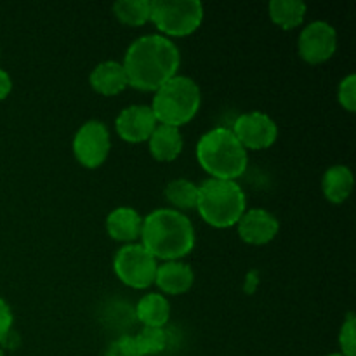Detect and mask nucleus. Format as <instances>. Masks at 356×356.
<instances>
[{
  "label": "nucleus",
  "mask_w": 356,
  "mask_h": 356,
  "mask_svg": "<svg viewBox=\"0 0 356 356\" xmlns=\"http://www.w3.org/2000/svg\"><path fill=\"white\" fill-rule=\"evenodd\" d=\"M106 356H141L132 336H122L110 344Z\"/></svg>",
  "instance_id": "393cba45"
},
{
  "label": "nucleus",
  "mask_w": 356,
  "mask_h": 356,
  "mask_svg": "<svg viewBox=\"0 0 356 356\" xmlns=\"http://www.w3.org/2000/svg\"><path fill=\"white\" fill-rule=\"evenodd\" d=\"M0 356H3V351H2V348H0Z\"/></svg>",
  "instance_id": "c85d7f7f"
},
{
  "label": "nucleus",
  "mask_w": 356,
  "mask_h": 356,
  "mask_svg": "<svg viewBox=\"0 0 356 356\" xmlns=\"http://www.w3.org/2000/svg\"><path fill=\"white\" fill-rule=\"evenodd\" d=\"M202 104V90L193 79L176 75L163 83L152 101L156 122L169 127H183L197 117Z\"/></svg>",
  "instance_id": "39448f33"
},
{
  "label": "nucleus",
  "mask_w": 356,
  "mask_h": 356,
  "mask_svg": "<svg viewBox=\"0 0 356 356\" xmlns=\"http://www.w3.org/2000/svg\"><path fill=\"white\" fill-rule=\"evenodd\" d=\"M355 186V177L350 167L332 165L325 170L322 177L323 197L330 204H344L350 198Z\"/></svg>",
  "instance_id": "f3484780"
},
{
  "label": "nucleus",
  "mask_w": 356,
  "mask_h": 356,
  "mask_svg": "<svg viewBox=\"0 0 356 356\" xmlns=\"http://www.w3.org/2000/svg\"><path fill=\"white\" fill-rule=\"evenodd\" d=\"M337 51V31L327 21H313L302 28L298 40V52L308 65L327 63Z\"/></svg>",
  "instance_id": "9d476101"
},
{
  "label": "nucleus",
  "mask_w": 356,
  "mask_h": 356,
  "mask_svg": "<svg viewBox=\"0 0 356 356\" xmlns=\"http://www.w3.org/2000/svg\"><path fill=\"white\" fill-rule=\"evenodd\" d=\"M327 356H344V355H341V353H332V355H327Z\"/></svg>",
  "instance_id": "cd10ccee"
},
{
  "label": "nucleus",
  "mask_w": 356,
  "mask_h": 356,
  "mask_svg": "<svg viewBox=\"0 0 356 356\" xmlns=\"http://www.w3.org/2000/svg\"><path fill=\"white\" fill-rule=\"evenodd\" d=\"M156 125L159 122H156L152 108L146 104H132L118 113L117 120H115V131L125 143L139 145V143L148 141Z\"/></svg>",
  "instance_id": "9b49d317"
},
{
  "label": "nucleus",
  "mask_w": 356,
  "mask_h": 356,
  "mask_svg": "<svg viewBox=\"0 0 356 356\" xmlns=\"http://www.w3.org/2000/svg\"><path fill=\"white\" fill-rule=\"evenodd\" d=\"M73 155L86 169H97L106 162L111 149L110 131L101 120H89L73 138Z\"/></svg>",
  "instance_id": "6e6552de"
},
{
  "label": "nucleus",
  "mask_w": 356,
  "mask_h": 356,
  "mask_svg": "<svg viewBox=\"0 0 356 356\" xmlns=\"http://www.w3.org/2000/svg\"><path fill=\"white\" fill-rule=\"evenodd\" d=\"M89 83L101 96H118L129 87L127 73L118 61H103L92 70L89 76Z\"/></svg>",
  "instance_id": "2eb2a0df"
},
{
  "label": "nucleus",
  "mask_w": 356,
  "mask_h": 356,
  "mask_svg": "<svg viewBox=\"0 0 356 356\" xmlns=\"http://www.w3.org/2000/svg\"><path fill=\"white\" fill-rule=\"evenodd\" d=\"M337 101L350 113L356 111V75H348L337 87Z\"/></svg>",
  "instance_id": "b1692460"
},
{
  "label": "nucleus",
  "mask_w": 356,
  "mask_h": 356,
  "mask_svg": "<svg viewBox=\"0 0 356 356\" xmlns=\"http://www.w3.org/2000/svg\"><path fill=\"white\" fill-rule=\"evenodd\" d=\"M197 160L211 179L236 181L245 174L249 155L232 129L216 127L198 139Z\"/></svg>",
  "instance_id": "7ed1b4c3"
},
{
  "label": "nucleus",
  "mask_w": 356,
  "mask_h": 356,
  "mask_svg": "<svg viewBox=\"0 0 356 356\" xmlns=\"http://www.w3.org/2000/svg\"><path fill=\"white\" fill-rule=\"evenodd\" d=\"M156 268V259L141 243H127L113 257V271L118 280L138 291H145L155 284Z\"/></svg>",
  "instance_id": "0eeeda50"
},
{
  "label": "nucleus",
  "mask_w": 356,
  "mask_h": 356,
  "mask_svg": "<svg viewBox=\"0 0 356 356\" xmlns=\"http://www.w3.org/2000/svg\"><path fill=\"white\" fill-rule=\"evenodd\" d=\"M197 211L204 222L218 229L236 226L247 211V197L236 181L211 179L198 184Z\"/></svg>",
  "instance_id": "20e7f679"
},
{
  "label": "nucleus",
  "mask_w": 356,
  "mask_h": 356,
  "mask_svg": "<svg viewBox=\"0 0 356 356\" xmlns=\"http://www.w3.org/2000/svg\"><path fill=\"white\" fill-rule=\"evenodd\" d=\"M232 132L245 149H268L277 143L278 125L263 111H249L240 115L233 124Z\"/></svg>",
  "instance_id": "1a4fd4ad"
},
{
  "label": "nucleus",
  "mask_w": 356,
  "mask_h": 356,
  "mask_svg": "<svg viewBox=\"0 0 356 356\" xmlns=\"http://www.w3.org/2000/svg\"><path fill=\"white\" fill-rule=\"evenodd\" d=\"M195 273L190 264L183 261H165L159 264L155 275V285L169 296H183L193 287Z\"/></svg>",
  "instance_id": "ddd939ff"
},
{
  "label": "nucleus",
  "mask_w": 356,
  "mask_h": 356,
  "mask_svg": "<svg viewBox=\"0 0 356 356\" xmlns=\"http://www.w3.org/2000/svg\"><path fill=\"white\" fill-rule=\"evenodd\" d=\"M236 229L242 242L249 245H266L273 242L275 236L278 235L280 222L277 216H273L266 209H249L236 222Z\"/></svg>",
  "instance_id": "f8f14e48"
},
{
  "label": "nucleus",
  "mask_w": 356,
  "mask_h": 356,
  "mask_svg": "<svg viewBox=\"0 0 356 356\" xmlns=\"http://www.w3.org/2000/svg\"><path fill=\"white\" fill-rule=\"evenodd\" d=\"M134 341L141 356L159 355L167 348L165 330L155 327H143L141 332L134 336Z\"/></svg>",
  "instance_id": "4be33fe9"
},
{
  "label": "nucleus",
  "mask_w": 356,
  "mask_h": 356,
  "mask_svg": "<svg viewBox=\"0 0 356 356\" xmlns=\"http://www.w3.org/2000/svg\"><path fill=\"white\" fill-rule=\"evenodd\" d=\"M308 6L299 0H273L268 6L270 19L282 30H294L305 21Z\"/></svg>",
  "instance_id": "6ab92c4d"
},
{
  "label": "nucleus",
  "mask_w": 356,
  "mask_h": 356,
  "mask_svg": "<svg viewBox=\"0 0 356 356\" xmlns=\"http://www.w3.org/2000/svg\"><path fill=\"white\" fill-rule=\"evenodd\" d=\"M129 87L155 92L172 76L181 66V52L170 38L162 35H143L129 45L124 56Z\"/></svg>",
  "instance_id": "f257e3e1"
},
{
  "label": "nucleus",
  "mask_w": 356,
  "mask_h": 356,
  "mask_svg": "<svg viewBox=\"0 0 356 356\" xmlns=\"http://www.w3.org/2000/svg\"><path fill=\"white\" fill-rule=\"evenodd\" d=\"M149 153L159 162H174L183 152V134L179 129L159 124L148 139Z\"/></svg>",
  "instance_id": "dca6fc26"
},
{
  "label": "nucleus",
  "mask_w": 356,
  "mask_h": 356,
  "mask_svg": "<svg viewBox=\"0 0 356 356\" xmlns=\"http://www.w3.org/2000/svg\"><path fill=\"white\" fill-rule=\"evenodd\" d=\"M141 245L156 261H181L195 249V228L190 218L174 209H155L143 218Z\"/></svg>",
  "instance_id": "f03ea898"
},
{
  "label": "nucleus",
  "mask_w": 356,
  "mask_h": 356,
  "mask_svg": "<svg viewBox=\"0 0 356 356\" xmlns=\"http://www.w3.org/2000/svg\"><path fill=\"white\" fill-rule=\"evenodd\" d=\"M13 312H10V306L0 298V344L3 343L9 332L13 330Z\"/></svg>",
  "instance_id": "a878e982"
},
{
  "label": "nucleus",
  "mask_w": 356,
  "mask_h": 356,
  "mask_svg": "<svg viewBox=\"0 0 356 356\" xmlns=\"http://www.w3.org/2000/svg\"><path fill=\"white\" fill-rule=\"evenodd\" d=\"M113 14L127 26H143L152 16V0H120L113 3Z\"/></svg>",
  "instance_id": "412c9836"
},
{
  "label": "nucleus",
  "mask_w": 356,
  "mask_h": 356,
  "mask_svg": "<svg viewBox=\"0 0 356 356\" xmlns=\"http://www.w3.org/2000/svg\"><path fill=\"white\" fill-rule=\"evenodd\" d=\"M136 316L143 323V327L163 329L170 318V305L163 294L149 292L139 299L136 306Z\"/></svg>",
  "instance_id": "a211bd4d"
},
{
  "label": "nucleus",
  "mask_w": 356,
  "mask_h": 356,
  "mask_svg": "<svg viewBox=\"0 0 356 356\" xmlns=\"http://www.w3.org/2000/svg\"><path fill=\"white\" fill-rule=\"evenodd\" d=\"M341 355L356 356V318L353 313L346 316L339 330Z\"/></svg>",
  "instance_id": "5701e85b"
},
{
  "label": "nucleus",
  "mask_w": 356,
  "mask_h": 356,
  "mask_svg": "<svg viewBox=\"0 0 356 356\" xmlns=\"http://www.w3.org/2000/svg\"><path fill=\"white\" fill-rule=\"evenodd\" d=\"M149 21L162 37H188L200 28L204 6L198 0H152Z\"/></svg>",
  "instance_id": "423d86ee"
},
{
  "label": "nucleus",
  "mask_w": 356,
  "mask_h": 356,
  "mask_svg": "<svg viewBox=\"0 0 356 356\" xmlns=\"http://www.w3.org/2000/svg\"><path fill=\"white\" fill-rule=\"evenodd\" d=\"M10 90H13V79H10V75L6 70L0 68V101L6 99L10 94Z\"/></svg>",
  "instance_id": "bb28decb"
},
{
  "label": "nucleus",
  "mask_w": 356,
  "mask_h": 356,
  "mask_svg": "<svg viewBox=\"0 0 356 356\" xmlns=\"http://www.w3.org/2000/svg\"><path fill=\"white\" fill-rule=\"evenodd\" d=\"M143 218L132 207H117L108 214L106 232L115 242L136 243L141 236Z\"/></svg>",
  "instance_id": "4468645a"
},
{
  "label": "nucleus",
  "mask_w": 356,
  "mask_h": 356,
  "mask_svg": "<svg viewBox=\"0 0 356 356\" xmlns=\"http://www.w3.org/2000/svg\"><path fill=\"white\" fill-rule=\"evenodd\" d=\"M165 198L172 205L174 211L181 212L197 209L198 184L191 183L190 179H184V177L170 181L165 186Z\"/></svg>",
  "instance_id": "aec40b11"
}]
</instances>
